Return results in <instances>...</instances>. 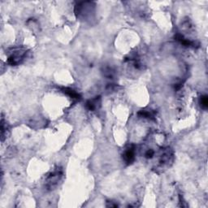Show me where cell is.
Returning <instances> with one entry per match:
<instances>
[{
    "mask_svg": "<svg viewBox=\"0 0 208 208\" xmlns=\"http://www.w3.org/2000/svg\"><path fill=\"white\" fill-rule=\"evenodd\" d=\"M123 160L127 164H131L135 160V147L134 146H129L125 150L123 154Z\"/></svg>",
    "mask_w": 208,
    "mask_h": 208,
    "instance_id": "3",
    "label": "cell"
},
{
    "mask_svg": "<svg viewBox=\"0 0 208 208\" xmlns=\"http://www.w3.org/2000/svg\"><path fill=\"white\" fill-rule=\"evenodd\" d=\"M138 116L140 117H143V118H154L155 116V112L152 111H149V110H141L138 112Z\"/></svg>",
    "mask_w": 208,
    "mask_h": 208,
    "instance_id": "6",
    "label": "cell"
},
{
    "mask_svg": "<svg viewBox=\"0 0 208 208\" xmlns=\"http://www.w3.org/2000/svg\"><path fill=\"white\" fill-rule=\"evenodd\" d=\"M63 92L64 93V94H66L67 95H68L70 98H72L73 99H79V98H80V95H79L76 91L72 90V89L64 88L63 89Z\"/></svg>",
    "mask_w": 208,
    "mask_h": 208,
    "instance_id": "5",
    "label": "cell"
},
{
    "mask_svg": "<svg viewBox=\"0 0 208 208\" xmlns=\"http://www.w3.org/2000/svg\"><path fill=\"white\" fill-rule=\"evenodd\" d=\"M200 104H201L202 108L203 109H207L208 107V98L206 95H204V96H202L201 98H200Z\"/></svg>",
    "mask_w": 208,
    "mask_h": 208,
    "instance_id": "7",
    "label": "cell"
},
{
    "mask_svg": "<svg viewBox=\"0 0 208 208\" xmlns=\"http://www.w3.org/2000/svg\"><path fill=\"white\" fill-rule=\"evenodd\" d=\"M154 155H155V151L153 150H151V149L147 150L146 152V154H145V156H146V158H147V159H151Z\"/></svg>",
    "mask_w": 208,
    "mask_h": 208,
    "instance_id": "9",
    "label": "cell"
},
{
    "mask_svg": "<svg viewBox=\"0 0 208 208\" xmlns=\"http://www.w3.org/2000/svg\"><path fill=\"white\" fill-rule=\"evenodd\" d=\"M26 53V50L23 48L14 49L7 59V63L11 65H17L21 64L25 57Z\"/></svg>",
    "mask_w": 208,
    "mask_h": 208,
    "instance_id": "1",
    "label": "cell"
},
{
    "mask_svg": "<svg viewBox=\"0 0 208 208\" xmlns=\"http://www.w3.org/2000/svg\"><path fill=\"white\" fill-rule=\"evenodd\" d=\"M63 171L61 168H56L53 171H51L49 174V176L46 177V186L49 190H53L56 185H58L59 181L62 177Z\"/></svg>",
    "mask_w": 208,
    "mask_h": 208,
    "instance_id": "2",
    "label": "cell"
},
{
    "mask_svg": "<svg viewBox=\"0 0 208 208\" xmlns=\"http://www.w3.org/2000/svg\"><path fill=\"white\" fill-rule=\"evenodd\" d=\"M103 74L104 76H106V77H108L109 79H111L113 77V75H114V71L112 69H111V67H105L103 70Z\"/></svg>",
    "mask_w": 208,
    "mask_h": 208,
    "instance_id": "8",
    "label": "cell"
},
{
    "mask_svg": "<svg viewBox=\"0 0 208 208\" xmlns=\"http://www.w3.org/2000/svg\"><path fill=\"white\" fill-rule=\"evenodd\" d=\"M100 103H101V98L98 96L93 99L89 100L88 102H86V107L90 111H95L100 106Z\"/></svg>",
    "mask_w": 208,
    "mask_h": 208,
    "instance_id": "4",
    "label": "cell"
}]
</instances>
